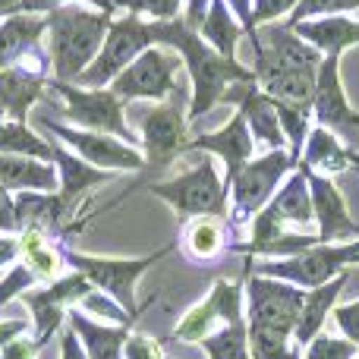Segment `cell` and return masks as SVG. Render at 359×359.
<instances>
[{
	"instance_id": "cell-51",
	"label": "cell",
	"mask_w": 359,
	"mask_h": 359,
	"mask_svg": "<svg viewBox=\"0 0 359 359\" xmlns=\"http://www.w3.org/2000/svg\"><path fill=\"white\" fill-rule=\"evenodd\" d=\"M0 120H6V117H4V111H0Z\"/></svg>"
},
{
	"instance_id": "cell-3",
	"label": "cell",
	"mask_w": 359,
	"mask_h": 359,
	"mask_svg": "<svg viewBox=\"0 0 359 359\" xmlns=\"http://www.w3.org/2000/svg\"><path fill=\"white\" fill-rule=\"evenodd\" d=\"M44 19H48L50 76L57 82H76L82 69L98 57L107 29L114 22V13L88 6L82 0H69L50 10Z\"/></svg>"
},
{
	"instance_id": "cell-44",
	"label": "cell",
	"mask_w": 359,
	"mask_h": 359,
	"mask_svg": "<svg viewBox=\"0 0 359 359\" xmlns=\"http://www.w3.org/2000/svg\"><path fill=\"white\" fill-rule=\"evenodd\" d=\"M60 359H88L86 350H82V344H79V337L73 334L69 325L60 331Z\"/></svg>"
},
{
	"instance_id": "cell-24",
	"label": "cell",
	"mask_w": 359,
	"mask_h": 359,
	"mask_svg": "<svg viewBox=\"0 0 359 359\" xmlns=\"http://www.w3.org/2000/svg\"><path fill=\"white\" fill-rule=\"evenodd\" d=\"M54 168H57V177H60V196L73 211L79 208V202L95 186L117 177L114 170H98V168H92V164H86L82 158H76L73 151L63 149L60 142H54Z\"/></svg>"
},
{
	"instance_id": "cell-30",
	"label": "cell",
	"mask_w": 359,
	"mask_h": 359,
	"mask_svg": "<svg viewBox=\"0 0 359 359\" xmlns=\"http://www.w3.org/2000/svg\"><path fill=\"white\" fill-rule=\"evenodd\" d=\"M19 259L35 274V280L54 284L60 278V246L38 230H19Z\"/></svg>"
},
{
	"instance_id": "cell-5",
	"label": "cell",
	"mask_w": 359,
	"mask_h": 359,
	"mask_svg": "<svg viewBox=\"0 0 359 359\" xmlns=\"http://www.w3.org/2000/svg\"><path fill=\"white\" fill-rule=\"evenodd\" d=\"M350 265H359V240L350 243H318V246L306 249L299 255H287V259H246V271L262 274V278L287 280L303 290H316V287L334 280Z\"/></svg>"
},
{
	"instance_id": "cell-2",
	"label": "cell",
	"mask_w": 359,
	"mask_h": 359,
	"mask_svg": "<svg viewBox=\"0 0 359 359\" xmlns=\"http://www.w3.org/2000/svg\"><path fill=\"white\" fill-rule=\"evenodd\" d=\"M255 50V86L271 101H293V104H309L316 73L322 54L312 44H306L287 22H271L265 32L249 35Z\"/></svg>"
},
{
	"instance_id": "cell-4",
	"label": "cell",
	"mask_w": 359,
	"mask_h": 359,
	"mask_svg": "<svg viewBox=\"0 0 359 359\" xmlns=\"http://www.w3.org/2000/svg\"><path fill=\"white\" fill-rule=\"evenodd\" d=\"M174 249L177 246H164L151 255H142V259H107V255H86V252H76V249L60 246V262H67L76 274H82L95 290L107 293L126 316L139 318L145 306L136 303V280L142 278L151 265L168 259Z\"/></svg>"
},
{
	"instance_id": "cell-39",
	"label": "cell",
	"mask_w": 359,
	"mask_h": 359,
	"mask_svg": "<svg viewBox=\"0 0 359 359\" xmlns=\"http://www.w3.org/2000/svg\"><path fill=\"white\" fill-rule=\"evenodd\" d=\"M331 318H334V325H337V331H341V337H347V341L359 350V299H350V303H337L334 312H331Z\"/></svg>"
},
{
	"instance_id": "cell-50",
	"label": "cell",
	"mask_w": 359,
	"mask_h": 359,
	"mask_svg": "<svg viewBox=\"0 0 359 359\" xmlns=\"http://www.w3.org/2000/svg\"><path fill=\"white\" fill-rule=\"evenodd\" d=\"M350 170H356V174H359V155H353V161H350Z\"/></svg>"
},
{
	"instance_id": "cell-7",
	"label": "cell",
	"mask_w": 359,
	"mask_h": 359,
	"mask_svg": "<svg viewBox=\"0 0 359 359\" xmlns=\"http://www.w3.org/2000/svg\"><path fill=\"white\" fill-rule=\"evenodd\" d=\"M293 168H297V164L290 161V151H284V149L255 155L252 161L236 174L233 183H230V192H227L230 230L249 227V221L271 202V196L287 180V174H293Z\"/></svg>"
},
{
	"instance_id": "cell-45",
	"label": "cell",
	"mask_w": 359,
	"mask_h": 359,
	"mask_svg": "<svg viewBox=\"0 0 359 359\" xmlns=\"http://www.w3.org/2000/svg\"><path fill=\"white\" fill-rule=\"evenodd\" d=\"M224 4L230 6V13L236 16V22L243 25V32H246V38L252 35V0H224Z\"/></svg>"
},
{
	"instance_id": "cell-29",
	"label": "cell",
	"mask_w": 359,
	"mask_h": 359,
	"mask_svg": "<svg viewBox=\"0 0 359 359\" xmlns=\"http://www.w3.org/2000/svg\"><path fill=\"white\" fill-rule=\"evenodd\" d=\"M196 32L202 35V41H208L211 48H215L221 57H227V60H236V44H240V38L246 35L224 0H211Z\"/></svg>"
},
{
	"instance_id": "cell-9",
	"label": "cell",
	"mask_w": 359,
	"mask_h": 359,
	"mask_svg": "<svg viewBox=\"0 0 359 359\" xmlns=\"http://www.w3.org/2000/svg\"><path fill=\"white\" fill-rule=\"evenodd\" d=\"M48 88H54L63 98V114H67L69 126L104 133V136H114L136 149L139 139L126 123V111H123L126 104L111 88H82L73 86V82H57V79H50Z\"/></svg>"
},
{
	"instance_id": "cell-34",
	"label": "cell",
	"mask_w": 359,
	"mask_h": 359,
	"mask_svg": "<svg viewBox=\"0 0 359 359\" xmlns=\"http://www.w3.org/2000/svg\"><path fill=\"white\" fill-rule=\"evenodd\" d=\"M217 328H221V316H217L211 297H205L202 303H196L183 318H180V325L174 328V337L177 341H186V344H202L205 337Z\"/></svg>"
},
{
	"instance_id": "cell-35",
	"label": "cell",
	"mask_w": 359,
	"mask_h": 359,
	"mask_svg": "<svg viewBox=\"0 0 359 359\" xmlns=\"http://www.w3.org/2000/svg\"><path fill=\"white\" fill-rule=\"evenodd\" d=\"M111 4H114V10L145 16L149 22H174V19H183L186 0H111Z\"/></svg>"
},
{
	"instance_id": "cell-6",
	"label": "cell",
	"mask_w": 359,
	"mask_h": 359,
	"mask_svg": "<svg viewBox=\"0 0 359 359\" xmlns=\"http://www.w3.org/2000/svg\"><path fill=\"white\" fill-rule=\"evenodd\" d=\"M149 192L168 202L183 221L189 217H227V183L215 170V161L202 158L192 170H183L174 180L151 183Z\"/></svg>"
},
{
	"instance_id": "cell-15",
	"label": "cell",
	"mask_w": 359,
	"mask_h": 359,
	"mask_svg": "<svg viewBox=\"0 0 359 359\" xmlns=\"http://www.w3.org/2000/svg\"><path fill=\"white\" fill-rule=\"evenodd\" d=\"M309 111L316 126H325L334 136L347 139V149L356 151L359 145V111L350 104L341 79V57H322L316 73V88H312Z\"/></svg>"
},
{
	"instance_id": "cell-12",
	"label": "cell",
	"mask_w": 359,
	"mask_h": 359,
	"mask_svg": "<svg viewBox=\"0 0 359 359\" xmlns=\"http://www.w3.org/2000/svg\"><path fill=\"white\" fill-rule=\"evenodd\" d=\"M38 126H41L48 136H54L67 151H73L76 158H82L86 164H92V168H98V170H114V174H120V170H130V174L145 170L142 151L120 142V139H114V136L79 130V126H69V123L48 120V117L38 120Z\"/></svg>"
},
{
	"instance_id": "cell-10",
	"label": "cell",
	"mask_w": 359,
	"mask_h": 359,
	"mask_svg": "<svg viewBox=\"0 0 359 359\" xmlns=\"http://www.w3.org/2000/svg\"><path fill=\"white\" fill-rule=\"evenodd\" d=\"M306 290L293 287L287 280L262 278L246 271V325L249 328H265L274 334L293 337L299 309H303Z\"/></svg>"
},
{
	"instance_id": "cell-33",
	"label": "cell",
	"mask_w": 359,
	"mask_h": 359,
	"mask_svg": "<svg viewBox=\"0 0 359 359\" xmlns=\"http://www.w3.org/2000/svg\"><path fill=\"white\" fill-rule=\"evenodd\" d=\"M202 350L208 359H249V337L246 322L240 325H221L202 341Z\"/></svg>"
},
{
	"instance_id": "cell-13",
	"label": "cell",
	"mask_w": 359,
	"mask_h": 359,
	"mask_svg": "<svg viewBox=\"0 0 359 359\" xmlns=\"http://www.w3.org/2000/svg\"><path fill=\"white\" fill-rule=\"evenodd\" d=\"M183 67L177 50L161 48V44H151L149 50L136 57L117 79L111 82V92L120 101H168L170 92L177 88V69Z\"/></svg>"
},
{
	"instance_id": "cell-8",
	"label": "cell",
	"mask_w": 359,
	"mask_h": 359,
	"mask_svg": "<svg viewBox=\"0 0 359 359\" xmlns=\"http://www.w3.org/2000/svg\"><path fill=\"white\" fill-rule=\"evenodd\" d=\"M151 44H155V29H151L149 19L133 16V13H123V16H117L111 22L98 57L82 69L79 79H76L73 86L107 88L133 60H136L139 54H142V50H149Z\"/></svg>"
},
{
	"instance_id": "cell-42",
	"label": "cell",
	"mask_w": 359,
	"mask_h": 359,
	"mask_svg": "<svg viewBox=\"0 0 359 359\" xmlns=\"http://www.w3.org/2000/svg\"><path fill=\"white\" fill-rule=\"evenodd\" d=\"M0 233H19L16 208H13V192L0 186Z\"/></svg>"
},
{
	"instance_id": "cell-41",
	"label": "cell",
	"mask_w": 359,
	"mask_h": 359,
	"mask_svg": "<svg viewBox=\"0 0 359 359\" xmlns=\"http://www.w3.org/2000/svg\"><path fill=\"white\" fill-rule=\"evenodd\" d=\"M297 4L299 0H252V29L278 22L280 16L297 10Z\"/></svg>"
},
{
	"instance_id": "cell-46",
	"label": "cell",
	"mask_w": 359,
	"mask_h": 359,
	"mask_svg": "<svg viewBox=\"0 0 359 359\" xmlns=\"http://www.w3.org/2000/svg\"><path fill=\"white\" fill-rule=\"evenodd\" d=\"M29 328H32V325L25 322V318H10V322H0V350H4L10 341L22 337Z\"/></svg>"
},
{
	"instance_id": "cell-18",
	"label": "cell",
	"mask_w": 359,
	"mask_h": 359,
	"mask_svg": "<svg viewBox=\"0 0 359 359\" xmlns=\"http://www.w3.org/2000/svg\"><path fill=\"white\" fill-rule=\"evenodd\" d=\"M309 180V198H312V221L318 227V240L322 243H350L359 240V224L350 215L347 202H344L341 189L331 177L306 174Z\"/></svg>"
},
{
	"instance_id": "cell-21",
	"label": "cell",
	"mask_w": 359,
	"mask_h": 359,
	"mask_svg": "<svg viewBox=\"0 0 359 359\" xmlns=\"http://www.w3.org/2000/svg\"><path fill=\"white\" fill-rule=\"evenodd\" d=\"M353 155H356V151L347 149V142H341V136H334L331 130L312 123L297 168L303 170V174H316V177H331V180H334L337 174L350 170Z\"/></svg>"
},
{
	"instance_id": "cell-27",
	"label": "cell",
	"mask_w": 359,
	"mask_h": 359,
	"mask_svg": "<svg viewBox=\"0 0 359 359\" xmlns=\"http://www.w3.org/2000/svg\"><path fill=\"white\" fill-rule=\"evenodd\" d=\"M180 249L192 262H215L227 249V230L221 217H189L180 230Z\"/></svg>"
},
{
	"instance_id": "cell-19",
	"label": "cell",
	"mask_w": 359,
	"mask_h": 359,
	"mask_svg": "<svg viewBox=\"0 0 359 359\" xmlns=\"http://www.w3.org/2000/svg\"><path fill=\"white\" fill-rule=\"evenodd\" d=\"M13 208H16L19 230H38L50 240H63L79 230V224L69 221L76 217V211L63 202L60 192H16Z\"/></svg>"
},
{
	"instance_id": "cell-43",
	"label": "cell",
	"mask_w": 359,
	"mask_h": 359,
	"mask_svg": "<svg viewBox=\"0 0 359 359\" xmlns=\"http://www.w3.org/2000/svg\"><path fill=\"white\" fill-rule=\"evenodd\" d=\"M0 359H38V347L29 337H16V341H10L0 350Z\"/></svg>"
},
{
	"instance_id": "cell-48",
	"label": "cell",
	"mask_w": 359,
	"mask_h": 359,
	"mask_svg": "<svg viewBox=\"0 0 359 359\" xmlns=\"http://www.w3.org/2000/svg\"><path fill=\"white\" fill-rule=\"evenodd\" d=\"M208 4H211V0H186V4H183V22L189 25V29H198V22H202Z\"/></svg>"
},
{
	"instance_id": "cell-26",
	"label": "cell",
	"mask_w": 359,
	"mask_h": 359,
	"mask_svg": "<svg viewBox=\"0 0 359 359\" xmlns=\"http://www.w3.org/2000/svg\"><path fill=\"white\" fill-rule=\"evenodd\" d=\"M48 35V19L32 13H13L0 22V69L13 67L22 54L41 44Z\"/></svg>"
},
{
	"instance_id": "cell-32",
	"label": "cell",
	"mask_w": 359,
	"mask_h": 359,
	"mask_svg": "<svg viewBox=\"0 0 359 359\" xmlns=\"http://www.w3.org/2000/svg\"><path fill=\"white\" fill-rule=\"evenodd\" d=\"M274 111H278L280 133H284V139H287V151H290V161L299 164V155H303L306 136H309V130H312V111H309V104L274 101Z\"/></svg>"
},
{
	"instance_id": "cell-49",
	"label": "cell",
	"mask_w": 359,
	"mask_h": 359,
	"mask_svg": "<svg viewBox=\"0 0 359 359\" xmlns=\"http://www.w3.org/2000/svg\"><path fill=\"white\" fill-rule=\"evenodd\" d=\"M19 4H22V0H0V19H6V16H13V13H19Z\"/></svg>"
},
{
	"instance_id": "cell-28",
	"label": "cell",
	"mask_w": 359,
	"mask_h": 359,
	"mask_svg": "<svg viewBox=\"0 0 359 359\" xmlns=\"http://www.w3.org/2000/svg\"><path fill=\"white\" fill-rule=\"evenodd\" d=\"M268 208L287 224V227H309L312 221V198H309V180L303 170L287 174V180L278 186V192L271 196Z\"/></svg>"
},
{
	"instance_id": "cell-17",
	"label": "cell",
	"mask_w": 359,
	"mask_h": 359,
	"mask_svg": "<svg viewBox=\"0 0 359 359\" xmlns=\"http://www.w3.org/2000/svg\"><path fill=\"white\" fill-rule=\"evenodd\" d=\"M186 151H205V155L221 158L224 161V183H227V189H230V183L236 180V174L255 158V142H252V133H249V126H246V117H243L240 111H233L221 130L192 136Z\"/></svg>"
},
{
	"instance_id": "cell-47",
	"label": "cell",
	"mask_w": 359,
	"mask_h": 359,
	"mask_svg": "<svg viewBox=\"0 0 359 359\" xmlns=\"http://www.w3.org/2000/svg\"><path fill=\"white\" fill-rule=\"evenodd\" d=\"M19 259V233H4L0 236V268L13 265Z\"/></svg>"
},
{
	"instance_id": "cell-14",
	"label": "cell",
	"mask_w": 359,
	"mask_h": 359,
	"mask_svg": "<svg viewBox=\"0 0 359 359\" xmlns=\"http://www.w3.org/2000/svg\"><path fill=\"white\" fill-rule=\"evenodd\" d=\"M54 79L50 76L48 44H38L29 54H22L13 67L0 69V111L6 120L29 123V114L44 98V88Z\"/></svg>"
},
{
	"instance_id": "cell-11",
	"label": "cell",
	"mask_w": 359,
	"mask_h": 359,
	"mask_svg": "<svg viewBox=\"0 0 359 359\" xmlns=\"http://www.w3.org/2000/svg\"><path fill=\"white\" fill-rule=\"evenodd\" d=\"M183 95L180 88L170 92L168 101H158L151 111L142 114L139 130H142V158L145 168H168L189 149V120H186Z\"/></svg>"
},
{
	"instance_id": "cell-38",
	"label": "cell",
	"mask_w": 359,
	"mask_h": 359,
	"mask_svg": "<svg viewBox=\"0 0 359 359\" xmlns=\"http://www.w3.org/2000/svg\"><path fill=\"white\" fill-rule=\"evenodd\" d=\"M32 284H38L35 274H32L25 265H13V271H6L4 280H0V309H4L10 299H16V297H22L25 290H32Z\"/></svg>"
},
{
	"instance_id": "cell-52",
	"label": "cell",
	"mask_w": 359,
	"mask_h": 359,
	"mask_svg": "<svg viewBox=\"0 0 359 359\" xmlns=\"http://www.w3.org/2000/svg\"><path fill=\"white\" fill-rule=\"evenodd\" d=\"M356 359H359V356H356Z\"/></svg>"
},
{
	"instance_id": "cell-40",
	"label": "cell",
	"mask_w": 359,
	"mask_h": 359,
	"mask_svg": "<svg viewBox=\"0 0 359 359\" xmlns=\"http://www.w3.org/2000/svg\"><path fill=\"white\" fill-rule=\"evenodd\" d=\"M123 359H170L164 353V347L155 341V337L142 334V331H130L123 347Z\"/></svg>"
},
{
	"instance_id": "cell-23",
	"label": "cell",
	"mask_w": 359,
	"mask_h": 359,
	"mask_svg": "<svg viewBox=\"0 0 359 359\" xmlns=\"http://www.w3.org/2000/svg\"><path fill=\"white\" fill-rule=\"evenodd\" d=\"M347 280H350V271H344V274H337L334 280H328V284L316 287V290H306L303 309H299L297 328H293V347H306L316 334H322L325 322H328L331 312H334Z\"/></svg>"
},
{
	"instance_id": "cell-22",
	"label": "cell",
	"mask_w": 359,
	"mask_h": 359,
	"mask_svg": "<svg viewBox=\"0 0 359 359\" xmlns=\"http://www.w3.org/2000/svg\"><path fill=\"white\" fill-rule=\"evenodd\" d=\"M67 318L88 359H123V347L133 325H107L98 318H88L82 309H69Z\"/></svg>"
},
{
	"instance_id": "cell-37",
	"label": "cell",
	"mask_w": 359,
	"mask_h": 359,
	"mask_svg": "<svg viewBox=\"0 0 359 359\" xmlns=\"http://www.w3.org/2000/svg\"><path fill=\"white\" fill-rule=\"evenodd\" d=\"M359 350L347 337H334V334H316L309 344L303 347V356L299 359H356Z\"/></svg>"
},
{
	"instance_id": "cell-53",
	"label": "cell",
	"mask_w": 359,
	"mask_h": 359,
	"mask_svg": "<svg viewBox=\"0 0 359 359\" xmlns=\"http://www.w3.org/2000/svg\"><path fill=\"white\" fill-rule=\"evenodd\" d=\"M297 359H299V356H297Z\"/></svg>"
},
{
	"instance_id": "cell-16",
	"label": "cell",
	"mask_w": 359,
	"mask_h": 359,
	"mask_svg": "<svg viewBox=\"0 0 359 359\" xmlns=\"http://www.w3.org/2000/svg\"><path fill=\"white\" fill-rule=\"evenodd\" d=\"M95 293V287L88 284L82 274L69 271L63 278H57L54 284H48L44 290H25L22 303L29 306L32 318H35V347L38 353L44 350V344H50L63 331V312H69V306H79L82 299Z\"/></svg>"
},
{
	"instance_id": "cell-31",
	"label": "cell",
	"mask_w": 359,
	"mask_h": 359,
	"mask_svg": "<svg viewBox=\"0 0 359 359\" xmlns=\"http://www.w3.org/2000/svg\"><path fill=\"white\" fill-rule=\"evenodd\" d=\"M0 155H25V158H38V161L54 164V139L41 136L29 123L0 120Z\"/></svg>"
},
{
	"instance_id": "cell-36",
	"label": "cell",
	"mask_w": 359,
	"mask_h": 359,
	"mask_svg": "<svg viewBox=\"0 0 359 359\" xmlns=\"http://www.w3.org/2000/svg\"><path fill=\"white\" fill-rule=\"evenodd\" d=\"M359 10V0H299L297 10L290 13L287 25L303 22V19H318V16H347Z\"/></svg>"
},
{
	"instance_id": "cell-1",
	"label": "cell",
	"mask_w": 359,
	"mask_h": 359,
	"mask_svg": "<svg viewBox=\"0 0 359 359\" xmlns=\"http://www.w3.org/2000/svg\"><path fill=\"white\" fill-rule=\"evenodd\" d=\"M155 29V44L170 48L180 54L186 73H189V107H186V120L196 123L198 117H205L208 111H215L224 98H227L230 86L240 82H255L252 69L243 67L240 60H227L221 57L208 41H202L196 29L174 19V22H151Z\"/></svg>"
},
{
	"instance_id": "cell-20",
	"label": "cell",
	"mask_w": 359,
	"mask_h": 359,
	"mask_svg": "<svg viewBox=\"0 0 359 359\" xmlns=\"http://www.w3.org/2000/svg\"><path fill=\"white\" fill-rule=\"evenodd\" d=\"M306 44L318 50L322 57H344L350 48L359 44V19L353 16H318L303 19L290 25Z\"/></svg>"
},
{
	"instance_id": "cell-25",
	"label": "cell",
	"mask_w": 359,
	"mask_h": 359,
	"mask_svg": "<svg viewBox=\"0 0 359 359\" xmlns=\"http://www.w3.org/2000/svg\"><path fill=\"white\" fill-rule=\"evenodd\" d=\"M0 186L6 192H60V177L50 161L0 155Z\"/></svg>"
}]
</instances>
